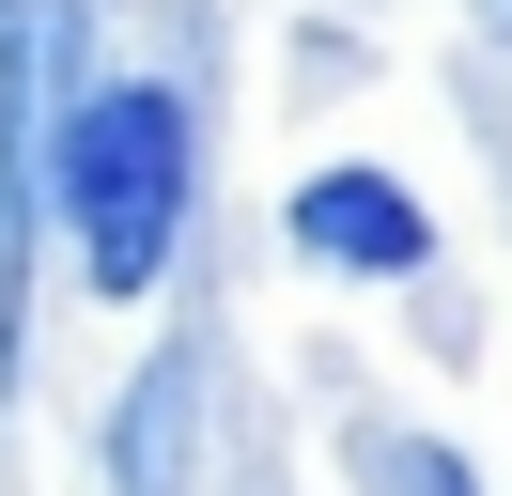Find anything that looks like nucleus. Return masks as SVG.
<instances>
[{"mask_svg":"<svg viewBox=\"0 0 512 496\" xmlns=\"http://www.w3.org/2000/svg\"><path fill=\"white\" fill-rule=\"evenodd\" d=\"M47 217L78 233L94 295H156L171 279V233H187V186H202V109L171 78H94L47 109Z\"/></svg>","mask_w":512,"mask_h":496,"instance_id":"f257e3e1","label":"nucleus"},{"mask_svg":"<svg viewBox=\"0 0 512 496\" xmlns=\"http://www.w3.org/2000/svg\"><path fill=\"white\" fill-rule=\"evenodd\" d=\"M78 0H0V403H16V310H32V140L63 109Z\"/></svg>","mask_w":512,"mask_h":496,"instance_id":"f03ea898","label":"nucleus"},{"mask_svg":"<svg viewBox=\"0 0 512 496\" xmlns=\"http://www.w3.org/2000/svg\"><path fill=\"white\" fill-rule=\"evenodd\" d=\"M280 233H295V264H342V279H419L435 264V217H419V186L404 171H311L280 202Z\"/></svg>","mask_w":512,"mask_h":496,"instance_id":"7ed1b4c3","label":"nucleus"},{"mask_svg":"<svg viewBox=\"0 0 512 496\" xmlns=\"http://www.w3.org/2000/svg\"><path fill=\"white\" fill-rule=\"evenodd\" d=\"M202 341H156L140 388L109 403V496H187V450H202Z\"/></svg>","mask_w":512,"mask_h":496,"instance_id":"20e7f679","label":"nucleus"},{"mask_svg":"<svg viewBox=\"0 0 512 496\" xmlns=\"http://www.w3.org/2000/svg\"><path fill=\"white\" fill-rule=\"evenodd\" d=\"M388 496H481L466 450H435V434H388Z\"/></svg>","mask_w":512,"mask_h":496,"instance_id":"39448f33","label":"nucleus"}]
</instances>
